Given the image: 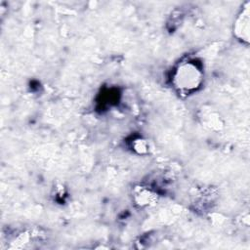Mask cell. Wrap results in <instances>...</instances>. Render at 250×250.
I'll return each instance as SVG.
<instances>
[{
	"label": "cell",
	"instance_id": "4",
	"mask_svg": "<svg viewBox=\"0 0 250 250\" xmlns=\"http://www.w3.org/2000/svg\"><path fill=\"white\" fill-rule=\"evenodd\" d=\"M133 148L134 150H136L138 153L140 154H144V153H146L147 152V148H148V145L146 143V140L142 139V138H138V139H135L134 140V143H133Z\"/></svg>",
	"mask_w": 250,
	"mask_h": 250
},
{
	"label": "cell",
	"instance_id": "3",
	"mask_svg": "<svg viewBox=\"0 0 250 250\" xmlns=\"http://www.w3.org/2000/svg\"><path fill=\"white\" fill-rule=\"evenodd\" d=\"M133 200L140 207H149L158 200V195L146 187H136L133 190Z\"/></svg>",
	"mask_w": 250,
	"mask_h": 250
},
{
	"label": "cell",
	"instance_id": "2",
	"mask_svg": "<svg viewBox=\"0 0 250 250\" xmlns=\"http://www.w3.org/2000/svg\"><path fill=\"white\" fill-rule=\"evenodd\" d=\"M250 3L246 2L243 8L240 10L233 21V35L240 41L249 43V30H250Z\"/></svg>",
	"mask_w": 250,
	"mask_h": 250
},
{
	"label": "cell",
	"instance_id": "1",
	"mask_svg": "<svg viewBox=\"0 0 250 250\" xmlns=\"http://www.w3.org/2000/svg\"><path fill=\"white\" fill-rule=\"evenodd\" d=\"M203 70L198 62L187 60L179 62L172 73V85L177 92L189 95L196 92L203 83Z\"/></svg>",
	"mask_w": 250,
	"mask_h": 250
}]
</instances>
